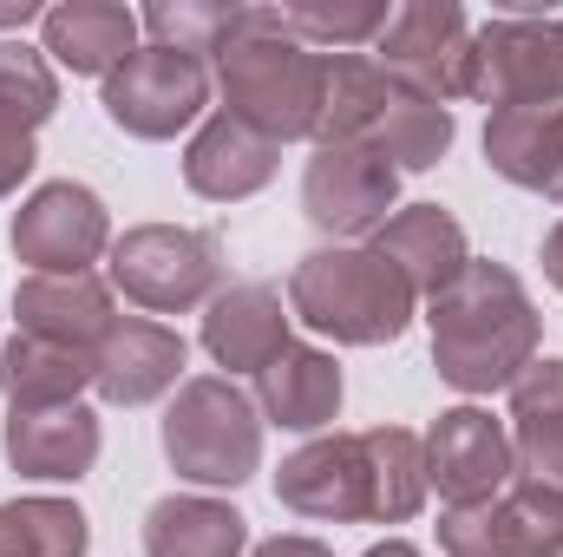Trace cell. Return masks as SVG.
Returning a JSON list of instances; mask_svg holds the SVG:
<instances>
[{"mask_svg":"<svg viewBox=\"0 0 563 557\" xmlns=\"http://www.w3.org/2000/svg\"><path fill=\"white\" fill-rule=\"evenodd\" d=\"M538 263H544V282L563 295V217L544 230V250H538Z\"/></svg>","mask_w":563,"mask_h":557,"instance_id":"32","label":"cell"},{"mask_svg":"<svg viewBox=\"0 0 563 557\" xmlns=\"http://www.w3.org/2000/svg\"><path fill=\"white\" fill-rule=\"evenodd\" d=\"M551 204H563V157H558V177H551V190H544Z\"/></svg>","mask_w":563,"mask_h":557,"instance_id":"35","label":"cell"},{"mask_svg":"<svg viewBox=\"0 0 563 557\" xmlns=\"http://www.w3.org/2000/svg\"><path fill=\"white\" fill-rule=\"evenodd\" d=\"M367 250H374L380 263H394L400 282H407L420 302L445 295L452 282L465 276V263H472V243H465L459 217L439 210V204H400V210L367 237Z\"/></svg>","mask_w":563,"mask_h":557,"instance_id":"23","label":"cell"},{"mask_svg":"<svg viewBox=\"0 0 563 557\" xmlns=\"http://www.w3.org/2000/svg\"><path fill=\"white\" fill-rule=\"evenodd\" d=\"M59 112V73L40 46L0 40V197H13L40 164V125Z\"/></svg>","mask_w":563,"mask_h":557,"instance_id":"19","label":"cell"},{"mask_svg":"<svg viewBox=\"0 0 563 557\" xmlns=\"http://www.w3.org/2000/svg\"><path fill=\"white\" fill-rule=\"evenodd\" d=\"M276 505L314 525H380L367 433H314L276 466Z\"/></svg>","mask_w":563,"mask_h":557,"instance_id":"10","label":"cell"},{"mask_svg":"<svg viewBox=\"0 0 563 557\" xmlns=\"http://www.w3.org/2000/svg\"><path fill=\"white\" fill-rule=\"evenodd\" d=\"M184 368H190V341L177 328L151 315H119L92 354V387L106 407H151L184 387Z\"/></svg>","mask_w":563,"mask_h":557,"instance_id":"15","label":"cell"},{"mask_svg":"<svg viewBox=\"0 0 563 557\" xmlns=\"http://www.w3.org/2000/svg\"><path fill=\"white\" fill-rule=\"evenodd\" d=\"M86 387H92V354L59 348V341H33V335H7V348H0L7 414L13 407H73Z\"/></svg>","mask_w":563,"mask_h":557,"instance_id":"26","label":"cell"},{"mask_svg":"<svg viewBox=\"0 0 563 557\" xmlns=\"http://www.w3.org/2000/svg\"><path fill=\"white\" fill-rule=\"evenodd\" d=\"M394 210H400V171L380 151H367V144H314V157L301 171V217L321 237L361 243Z\"/></svg>","mask_w":563,"mask_h":557,"instance_id":"12","label":"cell"},{"mask_svg":"<svg viewBox=\"0 0 563 557\" xmlns=\"http://www.w3.org/2000/svg\"><path fill=\"white\" fill-rule=\"evenodd\" d=\"M341 401H347V381H341V361L314 341H288L276 361L256 374V414L263 426H282V433H334L341 419Z\"/></svg>","mask_w":563,"mask_h":557,"instance_id":"20","label":"cell"},{"mask_svg":"<svg viewBox=\"0 0 563 557\" xmlns=\"http://www.w3.org/2000/svg\"><path fill=\"white\" fill-rule=\"evenodd\" d=\"M99 446H106V426L86 401H73V407H13L7 426H0L7 466L33 485H79L99 466Z\"/></svg>","mask_w":563,"mask_h":557,"instance_id":"16","label":"cell"},{"mask_svg":"<svg viewBox=\"0 0 563 557\" xmlns=\"http://www.w3.org/2000/svg\"><path fill=\"white\" fill-rule=\"evenodd\" d=\"M439 557H563V492L511 479L485 505L439 512Z\"/></svg>","mask_w":563,"mask_h":557,"instance_id":"13","label":"cell"},{"mask_svg":"<svg viewBox=\"0 0 563 557\" xmlns=\"http://www.w3.org/2000/svg\"><path fill=\"white\" fill-rule=\"evenodd\" d=\"M106 282L144 315H190L223 288V243L190 223H132L112 237Z\"/></svg>","mask_w":563,"mask_h":557,"instance_id":"6","label":"cell"},{"mask_svg":"<svg viewBox=\"0 0 563 557\" xmlns=\"http://www.w3.org/2000/svg\"><path fill=\"white\" fill-rule=\"evenodd\" d=\"M472 99L492 112L563 106V13H498L472 26Z\"/></svg>","mask_w":563,"mask_h":557,"instance_id":"8","label":"cell"},{"mask_svg":"<svg viewBox=\"0 0 563 557\" xmlns=\"http://www.w3.org/2000/svg\"><path fill=\"white\" fill-rule=\"evenodd\" d=\"M26 20H46V7H33V0H7L0 7V26H26Z\"/></svg>","mask_w":563,"mask_h":557,"instance_id":"33","label":"cell"},{"mask_svg":"<svg viewBox=\"0 0 563 557\" xmlns=\"http://www.w3.org/2000/svg\"><path fill=\"white\" fill-rule=\"evenodd\" d=\"M250 557H334L321 538H301V532H276L263 545H250Z\"/></svg>","mask_w":563,"mask_h":557,"instance_id":"31","label":"cell"},{"mask_svg":"<svg viewBox=\"0 0 563 557\" xmlns=\"http://www.w3.org/2000/svg\"><path fill=\"white\" fill-rule=\"evenodd\" d=\"M99 86H106L99 92L106 119L125 139H144V144H164V139H177V132H190V125H203L210 119V99H217L210 59L170 53V46H151V40H144L112 79H99Z\"/></svg>","mask_w":563,"mask_h":557,"instance_id":"7","label":"cell"},{"mask_svg":"<svg viewBox=\"0 0 563 557\" xmlns=\"http://www.w3.org/2000/svg\"><path fill=\"white\" fill-rule=\"evenodd\" d=\"M518 479V459H511V433L505 419H492L485 407H445L426 433V485L439 492L445 512L459 505H485L498 499L505 485Z\"/></svg>","mask_w":563,"mask_h":557,"instance_id":"14","label":"cell"},{"mask_svg":"<svg viewBox=\"0 0 563 557\" xmlns=\"http://www.w3.org/2000/svg\"><path fill=\"white\" fill-rule=\"evenodd\" d=\"M452 139H459L452 112L413 92L407 79H394L374 53H328V106L314 144H367L407 177V171H432L452 151Z\"/></svg>","mask_w":563,"mask_h":557,"instance_id":"3","label":"cell"},{"mask_svg":"<svg viewBox=\"0 0 563 557\" xmlns=\"http://www.w3.org/2000/svg\"><path fill=\"white\" fill-rule=\"evenodd\" d=\"M361 557H426V551L413 545V538H380V545H367Z\"/></svg>","mask_w":563,"mask_h":557,"instance_id":"34","label":"cell"},{"mask_svg":"<svg viewBox=\"0 0 563 557\" xmlns=\"http://www.w3.org/2000/svg\"><path fill=\"white\" fill-rule=\"evenodd\" d=\"M250 518L210 492H170L144 512V557H243Z\"/></svg>","mask_w":563,"mask_h":557,"instance_id":"25","label":"cell"},{"mask_svg":"<svg viewBox=\"0 0 563 557\" xmlns=\"http://www.w3.org/2000/svg\"><path fill=\"white\" fill-rule=\"evenodd\" d=\"M112 321H119V288L99 270H86V276H20V288H13V335L99 354Z\"/></svg>","mask_w":563,"mask_h":557,"instance_id":"17","label":"cell"},{"mask_svg":"<svg viewBox=\"0 0 563 557\" xmlns=\"http://www.w3.org/2000/svg\"><path fill=\"white\" fill-rule=\"evenodd\" d=\"M139 13L119 0H59L40 20V53L53 59V73L73 79H112L132 53H139Z\"/></svg>","mask_w":563,"mask_h":557,"instance_id":"22","label":"cell"},{"mask_svg":"<svg viewBox=\"0 0 563 557\" xmlns=\"http://www.w3.org/2000/svg\"><path fill=\"white\" fill-rule=\"evenodd\" d=\"M511 459H518V479L544 485V492H563V361L544 354L518 374L511 387Z\"/></svg>","mask_w":563,"mask_h":557,"instance_id":"24","label":"cell"},{"mask_svg":"<svg viewBox=\"0 0 563 557\" xmlns=\"http://www.w3.org/2000/svg\"><path fill=\"white\" fill-rule=\"evenodd\" d=\"M426 328H432L439 381L459 387L465 401L518 387V374L538 361V341H544V315L525 276L492 256H472L465 276L426 302Z\"/></svg>","mask_w":563,"mask_h":557,"instance_id":"1","label":"cell"},{"mask_svg":"<svg viewBox=\"0 0 563 557\" xmlns=\"http://www.w3.org/2000/svg\"><path fill=\"white\" fill-rule=\"evenodd\" d=\"M139 26L151 33V46L217 59V46H223L230 26H236V7H210V0H157V7H144L139 13Z\"/></svg>","mask_w":563,"mask_h":557,"instance_id":"30","label":"cell"},{"mask_svg":"<svg viewBox=\"0 0 563 557\" xmlns=\"http://www.w3.org/2000/svg\"><path fill=\"white\" fill-rule=\"evenodd\" d=\"M263 414L256 401L230 381V374H190L177 387V401L164 407V459L177 479L203 485V492H236L263 472Z\"/></svg>","mask_w":563,"mask_h":557,"instance_id":"5","label":"cell"},{"mask_svg":"<svg viewBox=\"0 0 563 557\" xmlns=\"http://www.w3.org/2000/svg\"><path fill=\"white\" fill-rule=\"evenodd\" d=\"M282 26L295 40H308L314 53H374V40L387 33L394 7L387 0H354V7H321V0H295V7H276Z\"/></svg>","mask_w":563,"mask_h":557,"instance_id":"29","label":"cell"},{"mask_svg":"<svg viewBox=\"0 0 563 557\" xmlns=\"http://www.w3.org/2000/svg\"><path fill=\"white\" fill-rule=\"evenodd\" d=\"M288 321H295V315H288L282 288H269V282H230V288L210 295L197 341H203V354L236 381V374H263L282 348L295 341Z\"/></svg>","mask_w":563,"mask_h":557,"instance_id":"18","label":"cell"},{"mask_svg":"<svg viewBox=\"0 0 563 557\" xmlns=\"http://www.w3.org/2000/svg\"><path fill=\"white\" fill-rule=\"evenodd\" d=\"M282 171V144L250 132L243 119H230L223 106L190 132L184 144V184L203 204H243L256 190H269V177Z\"/></svg>","mask_w":563,"mask_h":557,"instance_id":"21","label":"cell"},{"mask_svg":"<svg viewBox=\"0 0 563 557\" xmlns=\"http://www.w3.org/2000/svg\"><path fill=\"white\" fill-rule=\"evenodd\" d=\"M420 295L367 243H321L288 270V315L341 348H387L413 328Z\"/></svg>","mask_w":563,"mask_h":557,"instance_id":"4","label":"cell"},{"mask_svg":"<svg viewBox=\"0 0 563 557\" xmlns=\"http://www.w3.org/2000/svg\"><path fill=\"white\" fill-rule=\"evenodd\" d=\"M367 452H374V485H380V525H407L420 518L432 485H426V439L413 426H367Z\"/></svg>","mask_w":563,"mask_h":557,"instance_id":"28","label":"cell"},{"mask_svg":"<svg viewBox=\"0 0 563 557\" xmlns=\"http://www.w3.org/2000/svg\"><path fill=\"white\" fill-rule=\"evenodd\" d=\"M217 92L223 112L263 139H314L328 106V53L295 40L276 7H236V26L217 46Z\"/></svg>","mask_w":563,"mask_h":557,"instance_id":"2","label":"cell"},{"mask_svg":"<svg viewBox=\"0 0 563 557\" xmlns=\"http://www.w3.org/2000/svg\"><path fill=\"white\" fill-rule=\"evenodd\" d=\"M7 243L26 263V276H86L92 263L112 256V210L92 184L53 177L13 210Z\"/></svg>","mask_w":563,"mask_h":557,"instance_id":"9","label":"cell"},{"mask_svg":"<svg viewBox=\"0 0 563 557\" xmlns=\"http://www.w3.org/2000/svg\"><path fill=\"white\" fill-rule=\"evenodd\" d=\"M374 59L407 79L413 92L439 99L445 112L472 99V20L459 0H407L394 7L387 33L374 40Z\"/></svg>","mask_w":563,"mask_h":557,"instance_id":"11","label":"cell"},{"mask_svg":"<svg viewBox=\"0 0 563 557\" xmlns=\"http://www.w3.org/2000/svg\"><path fill=\"white\" fill-rule=\"evenodd\" d=\"M92 551V518L73 499L33 492L0 505V557H86Z\"/></svg>","mask_w":563,"mask_h":557,"instance_id":"27","label":"cell"}]
</instances>
